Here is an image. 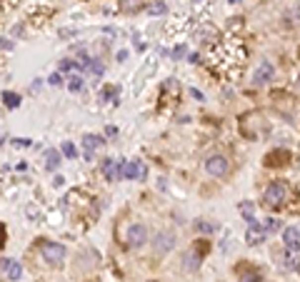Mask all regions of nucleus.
Here are the masks:
<instances>
[{
    "mask_svg": "<svg viewBox=\"0 0 300 282\" xmlns=\"http://www.w3.org/2000/svg\"><path fill=\"white\" fill-rule=\"evenodd\" d=\"M48 83H50V85H63V78H60V75H58V73H53V75H50V80H48Z\"/></svg>",
    "mask_w": 300,
    "mask_h": 282,
    "instance_id": "bb28decb",
    "label": "nucleus"
},
{
    "mask_svg": "<svg viewBox=\"0 0 300 282\" xmlns=\"http://www.w3.org/2000/svg\"><path fill=\"white\" fill-rule=\"evenodd\" d=\"M183 267L185 270H198L200 267V255L198 252H185L183 255Z\"/></svg>",
    "mask_w": 300,
    "mask_h": 282,
    "instance_id": "ddd939ff",
    "label": "nucleus"
},
{
    "mask_svg": "<svg viewBox=\"0 0 300 282\" xmlns=\"http://www.w3.org/2000/svg\"><path fill=\"white\" fill-rule=\"evenodd\" d=\"M145 242H148L145 225H130V230H128V245L130 247H143Z\"/></svg>",
    "mask_w": 300,
    "mask_h": 282,
    "instance_id": "423d86ee",
    "label": "nucleus"
},
{
    "mask_svg": "<svg viewBox=\"0 0 300 282\" xmlns=\"http://www.w3.org/2000/svg\"><path fill=\"white\" fill-rule=\"evenodd\" d=\"M120 177H125V180L145 177V168H143V163H138V160H133V163H120Z\"/></svg>",
    "mask_w": 300,
    "mask_h": 282,
    "instance_id": "39448f33",
    "label": "nucleus"
},
{
    "mask_svg": "<svg viewBox=\"0 0 300 282\" xmlns=\"http://www.w3.org/2000/svg\"><path fill=\"white\" fill-rule=\"evenodd\" d=\"M63 153H65L68 158H75V155H78V150H75L73 143H65V145H63Z\"/></svg>",
    "mask_w": 300,
    "mask_h": 282,
    "instance_id": "b1692460",
    "label": "nucleus"
},
{
    "mask_svg": "<svg viewBox=\"0 0 300 282\" xmlns=\"http://www.w3.org/2000/svg\"><path fill=\"white\" fill-rule=\"evenodd\" d=\"M68 85H70V90H83V78L80 75H70L68 78Z\"/></svg>",
    "mask_w": 300,
    "mask_h": 282,
    "instance_id": "aec40b11",
    "label": "nucleus"
},
{
    "mask_svg": "<svg viewBox=\"0 0 300 282\" xmlns=\"http://www.w3.org/2000/svg\"><path fill=\"white\" fill-rule=\"evenodd\" d=\"M73 65H75V62H73V60H63V62H60V67H63V70H70V67H73Z\"/></svg>",
    "mask_w": 300,
    "mask_h": 282,
    "instance_id": "7c9ffc66",
    "label": "nucleus"
},
{
    "mask_svg": "<svg viewBox=\"0 0 300 282\" xmlns=\"http://www.w3.org/2000/svg\"><path fill=\"white\" fill-rule=\"evenodd\" d=\"M3 270H5V275L10 280H20V275H23V267L15 260H3Z\"/></svg>",
    "mask_w": 300,
    "mask_h": 282,
    "instance_id": "f8f14e48",
    "label": "nucleus"
},
{
    "mask_svg": "<svg viewBox=\"0 0 300 282\" xmlns=\"http://www.w3.org/2000/svg\"><path fill=\"white\" fill-rule=\"evenodd\" d=\"M165 10H168V5H165V3H160V0H155V3H150V5H148V13H150V15H163Z\"/></svg>",
    "mask_w": 300,
    "mask_h": 282,
    "instance_id": "2eb2a0df",
    "label": "nucleus"
},
{
    "mask_svg": "<svg viewBox=\"0 0 300 282\" xmlns=\"http://www.w3.org/2000/svg\"><path fill=\"white\" fill-rule=\"evenodd\" d=\"M283 260H285V270H293V272L300 270V257H298V252H290V250H288V255H285Z\"/></svg>",
    "mask_w": 300,
    "mask_h": 282,
    "instance_id": "4468645a",
    "label": "nucleus"
},
{
    "mask_svg": "<svg viewBox=\"0 0 300 282\" xmlns=\"http://www.w3.org/2000/svg\"><path fill=\"white\" fill-rule=\"evenodd\" d=\"M278 230H280V223H278V220L268 218V220L263 223V232H270V235H273V232H278Z\"/></svg>",
    "mask_w": 300,
    "mask_h": 282,
    "instance_id": "6ab92c4d",
    "label": "nucleus"
},
{
    "mask_svg": "<svg viewBox=\"0 0 300 282\" xmlns=\"http://www.w3.org/2000/svg\"><path fill=\"white\" fill-rule=\"evenodd\" d=\"M85 67H88V73H95V75H100V73H103V65H100V62H95V60H90Z\"/></svg>",
    "mask_w": 300,
    "mask_h": 282,
    "instance_id": "5701e85b",
    "label": "nucleus"
},
{
    "mask_svg": "<svg viewBox=\"0 0 300 282\" xmlns=\"http://www.w3.org/2000/svg\"><path fill=\"white\" fill-rule=\"evenodd\" d=\"M103 175H105L110 182L118 180V177H120V163H118V160H110V158L103 160Z\"/></svg>",
    "mask_w": 300,
    "mask_h": 282,
    "instance_id": "9b49d317",
    "label": "nucleus"
},
{
    "mask_svg": "<svg viewBox=\"0 0 300 282\" xmlns=\"http://www.w3.org/2000/svg\"><path fill=\"white\" fill-rule=\"evenodd\" d=\"M165 90L175 93V90H178V80H165Z\"/></svg>",
    "mask_w": 300,
    "mask_h": 282,
    "instance_id": "cd10ccee",
    "label": "nucleus"
},
{
    "mask_svg": "<svg viewBox=\"0 0 300 282\" xmlns=\"http://www.w3.org/2000/svg\"><path fill=\"white\" fill-rule=\"evenodd\" d=\"M58 165H60V153L58 150H50L48 153V170H58Z\"/></svg>",
    "mask_w": 300,
    "mask_h": 282,
    "instance_id": "dca6fc26",
    "label": "nucleus"
},
{
    "mask_svg": "<svg viewBox=\"0 0 300 282\" xmlns=\"http://www.w3.org/2000/svg\"><path fill=\"white\" fill-rule=\"evenodd\" d=\"M228 168H230V163H228L225 155H210V158L205 160V172H208L210 177H223V175L228 172Z\"/></svg>",
    "mask_w": 300,
    "mask_h": 282,
    "instance_id": "f03ea898",
    "label": "nucleus"
},
{
    "mask_svg": "<svg viewBox=\"0 0 300 282\" xmlns=\"http://www.w3.org/2000/svg\"><path fill=\"white\" fill-rule=\"evenodd\" d=\"M13 143L20 145V148H28V145H30V140H23V137H20V140H13Z\"/></svg>",
    "mask_w": 300,
    "mask_h": 282,
    "instance_id": "c756f323",
    "label": "nucleus"
},
{
    "mask_svg": "<svg viewBox=\"0 0 300 282\" xmlns=\"http://www.w3.org/2000/svg\"><path fill=\"white\" fill-rule=\"evenodd\" d=\"M280 160H288V153H283V150H278V153H273V155H268V163H265V165H283Z\"/></svg>",
    "mask_w": 300,
    "mask_h": 282,
    "instance_id": "f3484780",
    "label": "nucleus"
},
{
    "mask_svg": "<svg viewBox=\"0 0 300 282\" xmlns=\"http://www.w3.org/2000/svg\"><path fill=\"white\" fill-rule=\"evenodd\" d=\"M273 73H275V70H273V65H270V62H260V65H258V70L253 73V83H255V85H265V83H270V80H273Z\"/></svg>",
    "mask_w": 300,
    "mask_h": 282,
    "instance_id": "6e6552de",
    "label": "nucleus"
},
{
    "mask_svg": "<svg viewBox=\"0 0 300 282\" xmlns=\"http://www.w3.org/2000/svg\"><path fill=\"white\" fill-rule=\"evenodd\" d=\"M263 200H265L268 207H283L285 200H288V185H285V182H273V185L265 190Z\"/></svg>",
    "mask_w": 300,
    "mask_h": 282,
    "instance_id": "f257e3e1",
    "label": "nucleus"
},
{
    "mask_svg": "<svg viewBox=\"0 0 300 282\" xmlns=\"http://www.w3.org/2000/svg\"><path fill=\"white\" fill-rule=\"evenodd\" d=\"M240 282H260V275L258 272H245V275H240Z\"/></svg>",
    "mask_w": 300,
    "mask_h": 282,
    "instance_id": "4be33fe9",
    "label": "nucleus"
},
{
    "mask_svg": "<svg viewBox=\"0 0 300 282\" xmlns=\"http://www.w3.org/2000/svg\"><path fill=\"white\" fill-rule=\"evenodd\" d=\"M183 55H185V48H183V45L173 50V57H175V60H178V57H183Z\"/></svg>",
    "mask_w": 300,
    "mask_h": 282,
    "instance_id": "c85d7f7f",
    "label": "nucleus"
},
{
    "mask_svg": "<svg viewBox=\"0 0 300 282\" xmlns=\"http://www.w3.org/2000/svg\"><path fill=\"white\" fill-rule=\"evenodd\" d=\"M195 227H198L200 232H213V225H210V223H205V220H200V223H195Z\"/></svg>",
    "mask_w": 300,
    "mask_h": 282,
    "instance_id": "393cba45",
    "label": "nucleus"
},
{
    "mask_svg": "<svg viewBox=\"0 0 300 282\" xmlns=\"http://www.w3.org/2000/svg\"><path fill=\"white\" fill-rule=\"evenodd\" d=\"M43 257L50 265H60L65 260V247L58 245V242H43Z\"/></svg>",
    "mask_w": 300,
    "mask_h": 282,
    "instance_id": "7ed1b4c3",
    "label": "nucleus"
},
{
    "mask_svg": "<svg viewBox=\"0 0 300 282\" xmlns=\"http://www.w3.org/2000/svg\"><path fill=\"white\" fill-rule=\"evenodd\" d=\"M283 242H285V247L290 252H298L300 250V227H295V225L285 227L283 230Z\"/></svg>",
    "mask_w": 300,
    "mask_h": 282,
    "instance_id": "0eeeda50",
    "label": "nucleus"
},
{
    "mask_svg": "<svg viewBox=\"0 0 300 282\" xmlns=\"http://www.w3.org/2000/svg\"><path fill=\"white\" fill-rule=\"evenodd\" d=\"M3 100H5L8 108H18V105H20V95H18V93H5Z\"/></svg>",
    "mask_w": 300,
    "mask_h": 282,
    "instance_id": "a211bd4d",
    "label": "nucleus"
},
{
    "mask_svg": "<svg viewBox=\"0 0 300 282\" xmlns=\"http://www.w3.org/2000/svg\"><path fill=\"white\" fill-rule=\"evenodd\" d=\"M228 3H240V0H228Z\"/></svg>",
    "mask_w": 300,
    "mask_h": 282,
    "instance_id": "2f4dec72",
    "label": "nucleus"
},
{
    "mask_svg": "<svg viewBox=\"0 0 300 282\" xmlns=\"http://www.w3.org/2000/svg\"><path fill=\"white\" fill-rule=\"evenodd\" d=\"M240 210H243V215L250 220L253 218V205H248V202H243V205H240Z\"/></svg>",
    "mask_w": 300,
    "mask_h": 282,
    "instance_id": "a878e982",
    "label": "nucleus"
},
{
    "mask_svg": "<svg viewBox=\"0 0 300 282\" xmlns=\"http://www.w3.org/2000/svg\"><path fill=\"white\" fill-rule=\"evenodd\" d=\"M248 223H250V227H248V242H250V245H260V242L265 240V232H263V227H260V225H258L253 218H250Z\"/></svg>",
    "mask_w": 300,
    "mask_h": 282,
    "instance_id": "1a4fd4ad",
    "label": "nucleus"
},
{
    "mask_svg": "<svg viewBox=\"0 0 300 282\" xmlns=\"http://www.w3.org/2000/svg\"><path fill=\"white\" fill-rule=\"evenodd\" d=\"M138 3H140V0H123V10H125V13H135V10L140 8Z\"/></svg>",
    "mask_w": 300,
    "mask_h": 282,
    "instance_id": "412c9836",
    "label": "nucleus"
},
{
    "mask_svg": "<svg viewBox=\"0 0 300 282\" xmlns=\"http://www.w3.org/2000/svg\"><path fill=\"white\" fill-rule=\"evenodd\" d=\"M83 145H85V158L90 160V158H93V150H98V148L105 145V143H103L100 135H85V137H83Z\"/></svg>",
    "mask_w": 300,
    "mask_h": 282,
    "instance_id": "9d476101",
    "label": "nucleus"
},
{
    "mask_svg": "<svg viewBox=\"0 0 300 282\" xmlns=\"http://www.w3.org/2000/svg\"><path fill=\"white\" fill-rule=\"evenodd\" d=\"M173 247H175V232L163 230V232L155 235V240H153V250H155L158 255H165V252H170Z\"/></svg>",
    "mask_w": 300,
    "mask_h": 282,
    "instance_id": "20e7f679",
    "label": "nucleus"
}]
</instances>
